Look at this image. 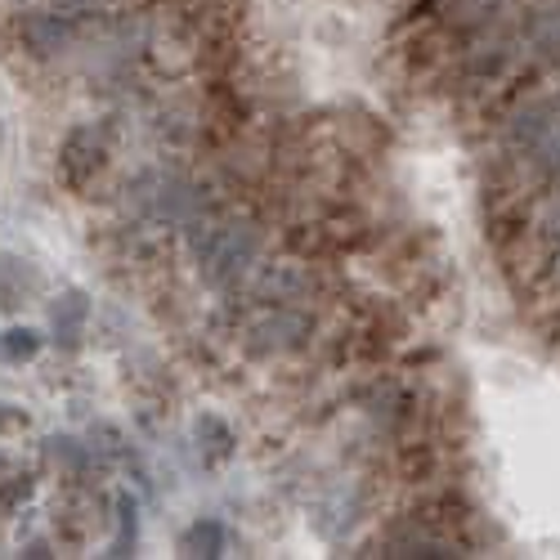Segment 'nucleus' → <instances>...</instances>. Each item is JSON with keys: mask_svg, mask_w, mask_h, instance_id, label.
<instances>
[{"mask_svg": "<svg viewBox=\"0 0 560 560\" xmlns=\"http://www.w3.org/2000/svg\"><path fill=\"white\" fill-rule=\"evenodd\" d=\"M256 260V234L247 224H211L198 238V270L211 287H229Z\"/></svg>", "mask_w": 560, "mask_h": 560, "instance_id": "f257e3e1", "label": "nucleus"}, {"mask_svg": "<svg viewBox=\"0 0 560 560\" xmlns=\"http://www.w3.org/2000/svg\"><path fill=\"white\" fill-rule=\"evenodd\" d=\"M511 148L525 153L538 171L560 175V108L556 103H530L511 122Z\"/></svg>", "mask_w": 560, "mask_h": 560, "instance_id": "f03ea898", "label": "nucleus"}, {"mask_svg": "<svg viewBox=\"0 0 560 560\" xmlns=\"http://www.w3.org/2000/svg\"><path fill=\"white\" fill-rule=\"evenodd\" d=\"M306 332H310V323H306L301 314H291V310L278 306L274 314H265V319L251 327V350H256V354H283V350H296Z\"/></svg>", "mask_w": 560, "mask_h": 560, "instance_id": "7ed1b4c3", "label": "nucleus"}, {"mask_svg": "<svg viewBox=\"0 0 560 560\" xmlns=\"http://www.w3.org/2000/svg\"><path fill=\"white\" fill-rule=\"evenodd\" d=\"M41 291V274H36L23 256H0V310L14 314L32 306V296Z\"/></svg>", "mask_w": 560, "mask_h": 560, "instance_id": "20e7f679", "label": "nucleus"}, {"mask_svg": "<svg viewBox=\"0 0 560 560\" xmlns=\"http://www.w3.org/2000/svg\"><path fill=\"white\" fill-rule=\"evenodd\" d=\"M103 166V148L95 139V130H72L67 135V148H63V175L72 189H86V184L99 175Z\"/></svg>", "mask_w": 560, "mask_h": 560, "instance_id": "39448f33", "label": "nucleus"}, {"mask_svg": "<svg viewBox=\"0 0 560 560\" xmlns=\"http://www.w3.org/2000/svg\"><path fill=\"white\" fill-rule=\"evenodd\" d=\"M86 319H90V301H86L82 291H63L59 301L50 306V323H54V332H59L63 346H77V341H82Z\"/></svg>", "mask_w": 560, "mask_h": 560, "instance_id": "423d86ee", "label": "nucleus"}, {"mask_svg": "<svg viewBox=\"0 0 560 560\" xmlns=\"http://www.w3.org/2000/svg\"><path fill=\"white\" fill-rule=\"evenodd\" d=\"M23 41L36 54H54L67 41V32H63V23L54 14H32V18H23Z\"/></svg>", "mask_w": 560, "mask_h": 560, "instance_id": "0eeeda50", "label": "nucleus"}, {"mask_svg": "<svg viewBox=\"0 0 560 560\" xmlns=\"http://www.w3.org/2000/svg\"><path fill=\"white\" fill-rule=\"evenodd\" d=\"M179 551L184 556H224V525L220 520H198V525H189V534L179 538Z\"/></svg>", "mask_w": 560, "mask_h": 560, "instance_id": "6e6552de", "label": "nucleus"}, {"mask_svg": "<svg viewBox=\"0 0 560 560\" xmlns=\"http://www.w3.org/2000/svg\"><path fill=\"white\" fill-rule=\"evenodd\" d=\"M36 354H41V332H32V327L0 332V359H5V363H27Z\"/></svg>", "mask_w": 560, "mask_h": 560, "instance_id": "1a4fd4ad", "label": "nucleus"}, {"mask_svg": "<svg viewBox=\"0 0 560 560\" xmlns=\"http://www.w3.org/2000/svg\"><path fill=\"white\" fill-rule=\"evenodd\" d=\"M306 291V278L301 274H296V270H270L265 278H260V296H265V301H270V296H274V301L278 306H287V301H296V296H301Z\"/></svg>", "mask_w": 560, "mask_h": 560, "instance_id": "9d476101", "label": "nucleus"}, {"mask_svg": "<svg viewBox=\"0 0 560 560\" xmlns=\"http://www.w3.org/2000/svg\"><path fill=\"white\" fill-rule=\"evenodd\" d=\"M126 547H135V502L130 498H122V534L112 543V556H130Z\"/></svg>", "mask_w": 560, "mask_h": 560, "instance_id": "9b49d317", "label": "nucleus"}, {"mask_svg": "<svg viewBox=\"0 0 560 560\" xmlns=\"http://www.w3.org/2000/svg\"><path fill=\"white\" fill-rule=\"evenodd\" d=\"M54 5H59V10H86L90 0H54Z\"/></svg>", "mask_w": 560, "mask_h": 560, "instance_id": "f8f14e48", "label": "nucleus"}, {"mask_svg": "<svg viewBox=\"0 0 560 560\" xmlns=\"http://www.w3.org/2000/svg\"><path fill=\"white\" fill-rule=\"evenodd\" d=\"M0 139H5V130H0Z\"/></svg>", "mask_w": 560, "mask_h": 560, "instance_id": "ddd939ff", "label": "nucleus"}]
</instances>
